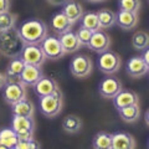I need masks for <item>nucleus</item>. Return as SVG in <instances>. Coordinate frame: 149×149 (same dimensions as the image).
Instances as JSON below:
<instances>
[{"label":"nucleus","instance_id":"obj_1","mask_svg":"<svg viewBox=\"0 0 149 149\" xmlns=\"http://www.w3.org/2000/svg\"><path fill=\"white\" fill-rule=\"evenodd\" d=\"M16 30L25 45H40L45 37L49 36L47 25L39 19L24 21Z\"/></svg>","mask_w":149,"mask_h":149},{"label":"nucleus","instance_id":"obj_2","mask_svg":"<svg viewBox=\"0 0 149 149\" xmlns=\"http://www.w3.org/2000/svg\"><path fill=\"white\" fill-rule=\"evenodd\" d=\"M24 45L25 44L22 42L15 27L6 31H0V54L4 55L5 57H19Z\"/></svg>","mask_w":149,"mask_h":149},{"label":"nucleus","instance_id":"obj_3","mask_svg":"<svg viewBox=\"0 0 149 149\" xmlns=\"http://www.w3.org/2000/svg\"><path fill=\"white\" fill-rule=\"evenodd\" d=\"M40 111L45 117L55 118L62 112L63 108V97L61 90L56 91L52 95L45 96L40 98Z\"/></svg>","mask_w":149,"mask_h":149},{"label":"nucleus","instance_id":"obj_4","mask_svg":"<svg viewBox=\"0 0 149 149\" xmlns=\"http://www.w3.org/2000/svg\"><path fill=\"white\" fill-rule=\"evenodd\" d=\"M11 128L15 130L19 142L31 141L34 139L35 132V120L32 117H20V116H13Z\"/></svg>","mask_w":149,"mask_h":149},{"label":"nucleus","instance_id":"obj_5","mask_svg":"<svg viewBox=\"0 0 149 149\" xmlns=\"http://www.w3.org/2000/svg\"><path fill=\"white\" fill-rule=\"evenodd\" d=\"M97 63H98V68L101 70V72H103L104 74H114L120 70L122 58L116 51L108 49L100 54Z\"/></svg>","mask_w":149,"mask_h":149},{"label":"nucleus","instance_id":"obj_6","mask_svg":"<svg viewBox=\"0 0 149 149\" xmlns=\"http://www.w3.org/2000/svg\"><path fill=\"white\" fill-rule=\"evenodd\" d=\"M93 70V62L86 54H78L73 56L70 62V71L77 78H86L91 76Z\"/></svg>","mask_w":149,"mask_h":149},{"label":"nucleus","instance_id":"obj_7","mask_svg":"<svg viewBox=\"0 0 149 149\" xmlns=\"http://www.w3.org/2000/svg\"><path fill=\"white\" fill-rule=\"evenodd\" d=\"M27 97L26 87L20 81H9L3 87V98L8 104L13 106Z\"/></svg>","mask_w":149,"mask_h":149},{"label":"nucleus","instance_id":"obj_8","mask_svg":"<svg viewBox=\"0 0 149 149\" xmlns=\"http://www.w3.org/2000/svg\"><path fill=\"white\" fill-rule=\"evenodd\" d=\"M25 65H31V66L41 67L46 61V57L41 50L40 45H24L20 56H19Z\"/></svg>","mask_w":149,"mask_h":149},{"label":"nucleus","instance_id":"obj_9","mask_svg":"<svg viewBox=\"0 0 149 149\" xmlns=\"http://www.w3.org/2000/svg\"><path fill=\"white\" fill-rule=\"evenodd\" d=\"M40 47L42 50V52L45 55L46 60H52V61H56V60H60L61 57H63L65 51L62 49L61 44L57 37L55 36H46L42 40V42L40 44Z\"/></svg>","mask_w":149,"mask_h":149},{"label":"nucleus","instance_id":"obj_10","mask_svg":"<svg viewBox=\"0 0 149 149\" xmlns=\"http://www.w3.org/2000/svg\"><path fill=\"white\" fill-rule=\"evenodd\" d=\"M122 82H120L119 78L109 76L106 77L104 80H102V82L100 83V95L106 100H113L116 95L122 91Z\"/></svg>","mask_w":149,"mask_h":149},{"label":"nucleus","instance_id":"obj_11","mask_svg":"<svg viewBox=\"0 0 149 149\" xmlns=\"http://www.w3.org/2000/svg\"><path fill=\"white\" fill-rule=\"evenodd\" d=\"M111 45H112V40H111V36L107 34L104 30H97L95 32H92V37L90 40V44H88L87 47H90L92 51L95 52H103V51L111 49Z\"/></svg>","mask_w":149,"mask_h":149},{"label":"nucleus","instance_id":"obj_12","mask_svg":"<svg viewBox=\"0 0 149 149\" xmlns=\"http://www.w3.org/2000/svg\"><path fill=\"white\" fill-rule=\"evenodd\" d=\"M149 65L142 58V56H133L128 60L125 65V71L127 74L133 78H141L148 73Z\"/></svg>","mask_w":149,"mask_h":149},{"label":"nucleus","instance_id":"obj_13","mask_svg":"<svg viewBox=\"0 0 149 149\" xmlns=\"http://www.w3.org/2000/svg\"><path fill=\"white\" fill-rule=\"evenodd\" d=\"M44 77V72L39 66L25 65V68L20 76V81L25 87H34L41 78Z\"/></svg>","mask_w":149,"mask_h":149},{"label":"nucleus","instance_id":"obj_14","mask_svg":"<svg viewBox=\"0 0 149 149\" xmlns=\"http://www.w3.org/2000/svg\"><path fill=\"white\" fill-rule=\"evenodd\" d=\"M50 26H51V30H52L57 36H60V35L65 34V32L72 30L73 24L62 11H60L51 17Z\"/></svg>","mask_w":149,"mask_h":149},{"label":"nucleus","instance_id":"obj_15","mask_svg":"<svg viewBox=\"0 0 149 149\" xmlns=\"http://www.w3.org/2000/svg\"><path fill=\"white\" fill-rule=\"evenodd\" d=\"M139 22L138 13L122 11L119 10L116 14V24L123 30H133L136 29Z\"/></svg>","mask_w":149,"mask_h":149},{"label":"nucleus","instance_id":"obj_16","mask_svg":"<svg viewBox=\"0 0 149 149\" xmlns=\"http://www.w3.org/2000/svg\"><path fill=\"white\" fill-rule=\"evenodd\" d=\"M113 104L117 109L123 108V107L133 106V104H139V96L134 91L122 90L113 98Z\"/></svg>","mask_w":149,"mask_h":149},{"label":"nucleus","instance_id":"obj_17","mask_svg":"<svg viewBox=\"0 0 149 149\" xmlns=\"http://www.w3.org/2000/svg\"><path fill=\"white\" fill-rule=\"evenodd\" d=\"M112 149H136V139L130 133L117 132L112 134Z\"/></svg>","mask_w":149,"mask_h":149},{"label":"nucleus","instance_id":"obj_18","mask_svg":"<svg viewBox=\"0 0 149 149\" xmlns=\"http://www.w3.org/2000/svg\"><path fill=\"white\" fill-rule=\"evenodd\" d=\"M57 39L62 46L65 54L76 52V51L80 50V47H81L80 41L77 39V34H76V31H73V30H70L67 32H65V34L60 35Z\"/></svg>","mask_w":149,"mask_h":149},{"label":"nucleus","instance_id":"obj_19","mask_svg":"<svg viewBox=\"0 0 149 149\" xmlns=\"http://www.w3.org/2000/svg\"><path fill=\"white\" fill-rule=\"evenodd\" d=\"M34 90L36 92V95L40 97H45V96H49V95H52L56 91L60 90L58 87V83L56 82L52 78H49V77H42L41 80L36 83L34 86Z\"/></svg>","mask_w":149,"mask_h":149},{"label":"nucleus","instance_id":"obj_20","mask_svg":"<svg viewBox=\"0 0 149 149\" xmlns=\"http://www.w3.org/2000/svg\"><path fill=\"white\" fill-rule=\"evenodd\" d=\"M25 68V62L22 61L20 57H15L11 58V61L9 62L8 67H6V72H5V78L6 82L9 81H19L22 71Z\"/></svg>","mask_w":149,"mask_h":149},{"label":"nucleus","instance_id":"obj_21","mask_svg":"<svg viewBox=\"0 0 149 149\" xmlns=\"http://www.w3.org/2000/svg\"><path fill=\"white\" fill-rule=\"evenodd\" d=\"M62 6V13L71 20L72 24L80 21L81 16L83 15V8L80 3L76 1V0H68Z\"/></svg>","mask_w":149,"mask_h":149},{"label":"nucleus","instance_id":"obj_22","mask_svg":"<svg viewBox=\"0 0 149 149\" xmlns=\"http://www.w3.org/2000/svg\"><path fill=\"white\" fill-rule=\"evenodd\" d=\"M34 104L27 98L19 101L11 106V113L13 116H20V117H32L34 116Z\"/></svg>","mask_w":149,"mask_h":149},{"label":"nucleus","instance_id":"obj_23","mask_svg":"<svg viewBox=\"0 0 149 149\" xmlns=\"http://www.w3.org/2000/svg\"><path fill=\"white\" fill-rule=\"evenodd\" d=\"M82 119L76 114H68L62 120V129L68 134H76L82 129Z\"/></svg>","mask_w":149,"mask_h":149},{"label":"nucleus","instance_id":"obj_24","mask_svg":"<svg viewBox=\"0 0 149 149\" xmlns=\"http://www.w3.org/2000/svg\"><path fill=\"white\" fill-rule=\"evenodd\" d=\"M118 114L120 119H123L125 123H134L141 117V108H139V104L123 107L118 109Z\"/></svg>","mask_w":149,"mask_h":149},{"label":"nucleus","instance_id":"obj_25","mask_svg":"<svg viewBox=\"0 0 149 149\" xmlns=\"http://www.w3.org/2000/svg\"><path fill=\"white\" fill-rule=\"evenodd\" d=\"M80 21H81V26L82 27H85V29L90 30L92 32H95V31L101 29L100 21H98V16H97V13H93V11L83 13V15L81 16Z\"/></svg>","mask_w":149,"mask_h":149},{"label":"nucleus","instance_id":"obj_26","mask_svg":"<svg viewBox=\"0 0 149 149\" xmlns=\"http://www.w3.org/2000/svg\"><path fill=\"white\" fill-rule=\"evenodd\" d=\"M93 149H112V134L108 132H98L92 141Z\"/></svg>","mask_w":149,"mask_h":149},{"label":"nucleus","instance_id":"obj_27","mask_svg":"<svg viewBox=\"0 0 149 149\" xmlns=\"http://www.w3.org/2000/svg\"><path fill=\"white\" fill-rule=\"evenodd\" d=\"M101 29H109L116 24V13L109 9H101L97 11Z\"/></svg>","mask_w":149,"mask_h":149},{"label":"nucleus","instance_id":"obj_28","mask_svg":"<svg viewBox=\"0 0 149 149\" xmlns=\"http://www.w3.org/2000/svg\"><path fill=\"white\" fill-rule=\"evenodd\" d=\"M17 142H19L17 136L13 128L0 129V146H4V147L13 149Z\"/></svg>","mask_w":149,"mask_h":149},{"label":"nucleus","instance_id":"obj_29","mask_svg":"<svg viewBox=\"0 0 149 149\" xmlns=\"http://www.w3.org/2000/svg\"><path fill=\"white\" fill-rule=\"evenodd\" d=\"M149 45V35L147 31L138 30L132 36V46L138 51H144L148 49Z\"/></svg>","mask_w":149,"mask_h":149},{"label":"nucleus","instance_id":"obj_30","mask_svg":"<svg viewBox=\"0 0 149 149\" xmlns=\"http://www.w3.org/2000/svg\"><path fill=\"white\" fill-rule=\"evenodd\" d=\"M17 15L11 11L0 13V31H6L15 27Z\"/></svg>","mask_w":149,"mask_h":149},{"label":"nucleus","instance_id":"obj_31","mask_svg":"<svg viewBox=\"0 0 149 149\" xmlns=\"http://www.w3.org/2000/svg\"><path fill=\"white\" fill-rule=\"evenodd\" d=\"M118 9L122 11L139 13L142 9V0H118Z\"/></svg>","mask_w":149,"mask_h":149},{"label":"nucleus","instance_id":"obj_32","mask_svg":"<svg viewBox=\"0 0 149 149\" xmlns=\"http://www.w3.org/2000/svg\"><path fill=\"white\" fill-rule=\"evenodd\" d=\"M77 34V39L78 41H80V45L81 46H88V44H90V40L92 37V31L85 29V27L80 26V29H78L76 31Z\"/></svg>","mask_w":149,"mask_h":149},{"label":"nucleus","instance_id":"obj_33","mask_svg":"<svg viewBox=\"0 0 149 149\" xmlns=\"http://www.w3.org/2000/svg\"><path fill=\"white\" fill-rule=\"evenodd\" d=\"M13 149H41V144L35 139H31V141L17 142Z\"/></svg>","mask_w":149,"mask_h":149},{"label":"nucleus","instance_id":"obj_34","mask_svg":"<svg viewBox=\"0 0 149 149\" xmlns=\"http://www.w3.org/2000/svg\"><path fill=\"white\" fill-rule=\"evenodd\" d=\"M10 10V0H0V13Z\"/></svg>","mask_w":149,"mask_h":149},{"label":"nucleus","instance_id":"obj_35","mask_svg":"<svg viewBox=\"0 0 149 149\" xmlns=\"http://www.w3.org/2000/svg\"><path fill=\"white\" fill-rule=\"evenodd\" d=\"M46 1H47L50 5H54V6H62L68 0H46Z\"/></svg>","mask_w":149,"mask_h":149},{"label":"nucleus","instance_id":"obj_36","mask_svg":"<svg viewBox=\"0 0 149 149\" xmlns=\"http://www.w3.org/2000/svg\"><path fill=\"white\" fill-rule=\"evenodd\" d=\"M6 83V78H5V74L0 72V90H3V87L5 86Z\"/></svg>","mask_w":149,"mask_h":149},{"label":"nucleus","instance_id":"obj_37","mask_svg":"<svg viewBox=\"0 0 149 149\" xmlns=\"http://www.w3.org/2000/svg\"><path fill=\"white\" fill-rule=\"evenodd\" d=\"M142 58L144 60V61H146L148 65H149V58H148V49H146L143 51V56H142Z\"/></svg>","mask_w":149,"mask_h":149},{"label":"nucleus","instance_id":"obj_38","mask_svg":"<svg viewBox=\"0 0 149 149\" xmlns=\"http://www.w3.org/2000/svg\"><path fill=\"white\" fill-rule=\"evenodd\" d=\"M87 1H91V3H102V1H106V0H87Z\"/></svg>","mask_w":149,"mask_h":149},{"label":"nucleus","instance_id":"obj_39","mask_svg":"<svg viewBox=\"0 0 149 149\" xmlns=\"http://www.w3.org/2000/svg\"><path fill=\"white\" fill-rule=\"evenodd\" d=\"M146 124L148 125V112H146Z\"/></svg>","mask_w":149,"mask_h":149},{"label":"nucleus","instance_id":"obj_40","mask_svg":"<svg viewBox=\"0 0 149 149\" xmlns=\"http://www.w3.org/2000/svg\"><path fill=\"white\" fill-rule=\"evenodd\" d=\"M0 149H10V148H8V147H4V146H0Z\"/></svg>","mask_w":149,"mask_h":149}]
</instances>
